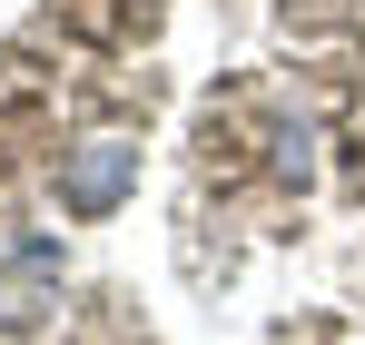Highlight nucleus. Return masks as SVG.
Segmentation results:
<instances>
[{"label": "nucleus", "instance_id": "obj_1", "mask_svg": "<svg viewBox=\"0 0 365 345\" xmlns=\"http://www.w3.org/2000/svg\"><path fill=\"white\" fill-rule=\"evenodd\" d=\"M128 168H138V148H119V138H99V148H89V158L69 168V207H79V217H99V207H119Z\"/></svg>", "mask_w": 365, "mask_h": 345}]
</instances>
